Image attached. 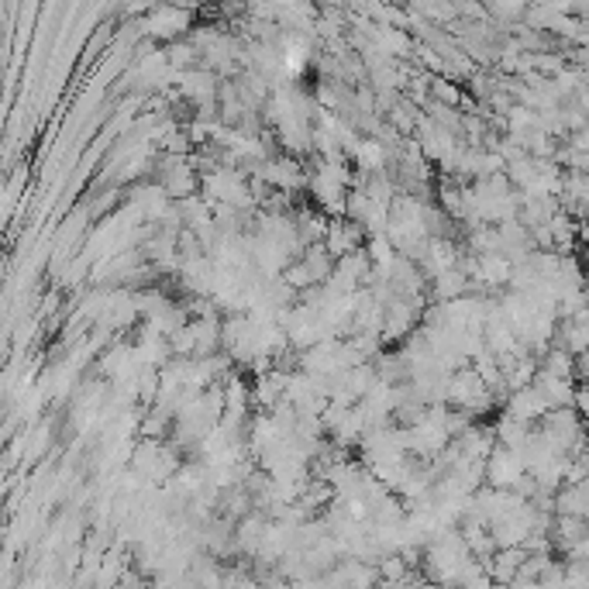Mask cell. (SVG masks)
<instances>
[{
  "mask_svg": "<svg viewBox=\"0 0 589 589\" xmlns=\"http://www.w3.org/2000/svg\"><path fill=\"white\" fill-rule=\"evenodd\" d=\"M190 11L186 7H148V18L142 24V32L152 38H159V42H180L186 35V28H190Z\"/></svg>",
  "mask_w": 589,
  "mask_h": 589,
  "instance_id": "cell-1",
  "label": "cell"
},
{
  "mask_svg": "<svg viewBox=\"0 0 589 589\" xmlns=\"http://www.w3.org/2000/svg\"><path fill=\"white\" fill-rule=\"evenodd\" d=\"M528 476V462L524 455H517L510 448H500L486 459V482L493 486V490H514L520 479Z\"/></svg>",
  "mask_w": 589,
  "mask_h": 589,
  "instance_id": "cell-2",
  "label": "cell"
},
{
  "mask_svg": "<svg viewBox=\"0 0 589 589\" xmlns=\"http://www.w3.org/2000/svg\"><path fill=\"white\" fill-rule=\"evenodd\" d=\"M545 414H548V404L541 400V393L534 387L517 389V393H510V400L503 404V417H514V421L531 424V427H538Z\"/></svg>",
  "mask_w": 589,
  "mask_h": 589,
  "instance_id": "cell-3",
  "label": "cell"
},
{
  "mask_svg": "<svg viewBox=\"0 0 589 589\" xmlns=\"http://www.w3.org/2000/svg\"><path fill=\"white\" fill-rule=\"evenodd\" d=\"M531 558L528 548H500L490 562H486V572H490V579L497 583V586H510L520 569H524V562Z\"/></svg>",
  "mask_w": 589,
  "mask_h": 589,
  "instance_id": "cell-4",
  "label": "cell"
},
{
  "mask_svg": "<svg viewBox=\"0 0 589 589\" xmlns=\"http://www.w3.org/2000/svg\"><path fill=\"white\" fill-rule=\"evenodd\" d=\"M541 400L548 404V410H566V407H575V383L569 379H555L548 372H538V379L531 383Z\"/></svg>",
  "mask_w": 589,
  "mask_h": 589,
  "instance_id": "cell-5",
  "label": "cell"
},
{
  "mask_svg": "<svg viewBox=\"0 0 589 589\" xmlns=\"http://www.w3.org/2000/svg\"><path fill=\"white\" fill-rule=\"evenodd\" d=\"M538 362H541V372H548V376H555V379H569V383H575V376H579V362H575V355L566 349H558V345H552V349L545 351Z\"/></svg>",
  "mask_w": 589,
  "mask_h": 589,
  "instance_id": "cell-6",
  "label": "cell"
},
{
  "mask_svg": "<svg viewBox=\"0 0 589 589\" xmlns=\"http://www.w3.org/2000/svg\"><path fill=\"white\" fill-rule=\"evenodd\" d=\"M493 589H510V586H493Z\"/></svg>",
  "mask_w": 589,
  "mask_h": 589,
  "instance_id": "cell-7",
  "label": "cell"
}]
</instances>
